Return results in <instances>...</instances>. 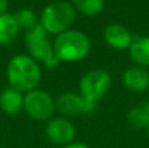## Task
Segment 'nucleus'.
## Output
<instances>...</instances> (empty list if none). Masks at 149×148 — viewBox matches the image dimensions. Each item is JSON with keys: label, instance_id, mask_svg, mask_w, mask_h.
<instances>
[{"label": "nucleus", "instance_id": "obj_1", "mask_svg": "<svg viewBox=\"0 0 149 148\" xmlns=\"http://www.w3.org/2000/svg\"><path fill=\"white\" fill-rule=\"evenodd\" d=\"M5 76L8 87L25 94L38 88L42 80V66L28 54H17L8 62Z\"/></svg>", "mask_w": 149, "mask_h": 148}, {"label": "nucleus", "instance_id": "obj_2", "mask_svg": "<svg viewBox=\"0 0 149 148\" xmlns=\"http://www.w3.org/2000/svg\"><path fill=\"white\" fill-rule=\"evenodd\" d=\"M90 49V38L79 29L72 28L54 38V50L60 63L80 62L89 55Z\"/></svg>", "mask_w": 149, "mask_h": 148}, {"label": "nucleus", "instance_id": "obj_3", "mask_svg": "<svg viewBox=\"0 0 149 148\" xmlns=\"http://www.w3.org/2000/svg\"><path fill=\"white\" fill-rule=\"evenodd\" d=\"M77 12L72 3L65 0H55L47 4L39 15V25L51 37L72 29L76 21Z\"/></svg>", "mask_w": 149, "mask_h": 148}, {"label": "nucleus", "instance_id": "obj_4", "mask_svg": "<svg viewBox=\"0 0 149 148\" xmlns=\"http://www.w3.org/2000/svg\"><path fill=\"white\" fill-rule=\"evenodd\" d=\"M25 46L28 50V55L41 66L47 68H55L59 66V59L56 58L54 50V41L51 36L42 28L37 25L36 28L25 31Z\"/></svg>", "mask_w": 149, "mask_h": 148}, {"label": "nucleus", "instance_id": "obj_5", "mask_svg": "<svg viewBox=\"0 0 149 148\" xmlns=\"http://www.w3.org/2000/svg\"><path fill=\"white\" fill-rule=\"evenodd\" d=\"M113 85V77L110 72L103 68H93L81 76L79 83V94L84 101L95 109V105L103 100Z\"/></svg>", "mask_w": 149, "mask_h": 148}, {"label": "nucleus", "instance_id": "obj_6", "mask_svg": "<svg viewBox=\"0 0 149 148\" xmlns=\"http://www.w3.org/2000/svg\"><path fill=\"white\" fill-rule=\"evenodd\" d=\"M24 112L33 121L49 122L56 113L55 98L45 89H33L24 96Z\"/></svg>", "mask_w": 149, "mask_h": 148}, {"label": "nucleus", "instance_id": "obj_7", "mask_svg": "<svg viewBox=\"0 0 149 148\" xmlns=\"http://www.w3.org/2000/svg\"><path fill=\"white\" fill-rule=\"evenodd\" d=\"M55 106H56V112L60 114V117L68 118V119L89 114L93 112V109L84 101V98L79 94V92L60 93L55 98Z\"/></svg>", "mask_w": 149, "mask_h": 148}, {"label": "nucleus", "instance_id": "obj_8", "mask_svg": "<svg viewBox=\"0 0 149 148\" xmlns=\"http://www.w3.org/2000/svg\"><path fill=\"white\" fill-rule=\"evenodd\" d=\"M46 136L52 144L64 147L74 142L76 127L72 121L64 117H54L46 125Z\"/></svg>", "mask_w": 149, "mask_h": 148}, {"label": "nucleus", "instance_id": "obj_9", "mask_svg": "<svg viewBox=\"0 0 149 148\" xmlns=\"http://www.w3.org/2000/svg\"><path fill=\"white\" fill-rule=\"evenodd\" d=\"M103 41L107 46H110L114 50H128L131 46L134 37L127 26L122 25V24H109L105 29H103Z\"/></svg>", "mask_w": 149, "mask_h": 148}, {"label": "nucleus", "instance_id": "obj_10", "mask_svg": "<svg viewBox=\"0 0 149 148\" xmlns=\"http://www.w3.org/2000/svg\"><path fill=\"white\" fill-rule=\"evenodd\" d=\"M120 80L127 91L132 93H144L149 89V71L144 67L131 66L123 71Z\"/></svg>", "mask_w": 149, "mask_h": 148}, {"label": "nucleus", "instance_id": "obj_11", "mask_svg": "<svg viewBox=\"0 0 149 148\" xmlns=\"http://www.w3.org/2000/svg\"><path fill=\"white\" fill-rule=\"evenodd\" d=\"M24 96L20 91L7 87L0 92V109L7 115H17L24 110Z\"/></svg>", "mask_w": 149, "mask_h": 148}, {"label": "nucleus", "instance_id": "obj_12", "mask_svg": "<svg viewBox=\"0 0 149 148\" xmlns=\"http://www.w3.org/2000/svg\"><path fill=\"white\" fill-rule=\"evenodd\" d=\"M128 54L135 66L149 68V36H135Z\"/></svg>", "mask_w": 149, "mask_h": 148}, {"label": "nucleus", "instance_id": "obj_13", "mask_svg": "<svg viewBox=\"0 0 149 148\" xmlns=\"http://www.w3.org/2000/svg\"><path fill=\"white\" fill-rule=\"evenodd\" d=\"M21 29L13 13L0 16V45H9L18 37Z\"/></svg>", "mask_w": 149, "mask_h": 148}, {"label": "nucleus", "instance_id": "obj_14", "mask_svg": "<svg viewBox=\"0 0 149 148\" xmlns=\"http://www.w3.org/2000/svg\"><path fill=\"white\" fill-rule=\"evenodd\" d=\"M127 119L135 128H147L149 126V102L132 108L127 114Z\"/></svg>", "mask_w": 149, "mask_h": 148}, {"label": "nucleus", "instance_id": "obj_15", "mask_svg": "<svg viewBox=\"0 0 149 148\" xmlns=\"http://www.w3.org/2000/svg\"><path fill=\"white\" fill-rule=\"evenodd\" d=\"M71 3L76 12L88 17L98 16L105 8V0H72Z\"/></svg>", "mask_w": 149, "mask_h": 148}, {"label": "nucleus", "instance_id": "obj_16", "mask_svg": "<svg viewBox=\"0 0 149 148\" xmlns=\"http://www.w3.org/2000/svg\"><path fill=\"white\" fill-rule=\"evenodd\" d=\"M17 20L20 29L24 31H28L30 29L36 28L39 24V16H37V13L34 12L30 8H22V9H18L16 13H13Z\"/></svg>", "mask_w": 149, "mask_h": 148}, {"label": "nucleus", "instance_id": "obj_17", "mask_svg": "<svg viewBox=\"0 0 149 148\" xmlns=\"http://www.w3.org/2000/svg\"><path fill=\"white\" fill-rule=\"evenodd\" d=\"M60 148H90L88 144L82 143V142H72V143L67 144L64 147H60Z\"/></svg>", "mask_w": 149, "mask_h": 148}, {"label": "nucleus", "instance_id": "obj_18", "mask_svg": "<svg viewBox=\"0 0 149 148\" xmlns=\"http://www.w3.org/2000/svg\"><path fill=\"white\" fill-rule=\"evenodd\" d=\"M8 7H9V1L8 0H0V16L8 12Z\"/></svg>", "mask_w": 149, "mask_h": 148}, {"label": "nucleus", "instance_id": "obj_19", "mask_svg": "<svg viewBox=\"0 0 149 148\" xmlns=\"http://www.w3.org/2000/svg\"><path fill=\"white\" fill-rule=\"evenodd\" d=\"M145 130H147V136H148V142H149V126L145 128Z\"/></svg>", "mask_w": 149, "mask_h": 148}, {"label": "nucleus", "instance_id": "obj_20", "mask_svg": "<svg viewBox=\"0 0 149 148\" xmlns=\"http://www.w3.org/2000/svg\"><path fill=\"white\" fill-rule=\"evenodd\" d=\"M0 148H4V147H0Z\"/></svg>", "mask_w": 149, "mask_h": 148}, {"label": "nucleus", "instance_id": "obj_21", "mask_svg": "<svg viewBox=\"0 0 149 148\" xmlns=\"http://www.w3.org/2000/svg\"><path fill=\"white\" fill-rule=\"evenodd\" d=\"M52 1H55V0H52Z\"/></svg>", "mask_w": 149, "mask_h": 148}]
</instances>
